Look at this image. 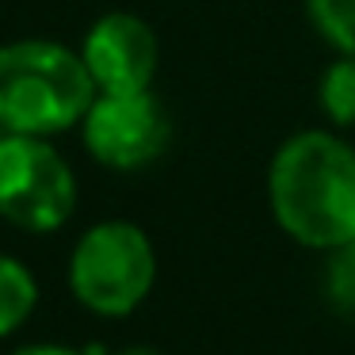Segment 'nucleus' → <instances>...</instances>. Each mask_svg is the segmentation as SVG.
I'll list each match as a JSON object with an SVG mask.
<instances>
[{
  "label": "nucleus",
  "mask_w": 355,
  "mask_h": 355,
  "mask_svg": "<svg viewBox=\"0 0 355 355\" xmlns=\"http://www.w3.org/2000/svg\"><path fill=\"white\" fill-rule=\"evenodd\" d=\"M268 202L279 230L332 252L355 237V149L329 130H298L275 149Z\"/></svg>",
  "instance_id": "nucleus-1"
},
{
  "label": "nucleus",
  "mask_w": 355,
  "mask_h": 355,
  "mask_svg": "<svg viewBox=\"0 0 355 355\" xmlns=\"http://www.w3.org/2000/svg\"><path fill=\"white\" fill-rule=\"evenodd\" d=\"M100 96L85 58L62 42L24 39L0 46V130L50 138L85 123Z\"/></svg>",
  "instance_id": "nucleus-2"
},
{
  "label": "nucleus",
  "mask_w": 355,
  "mask_h": 355,
  "mask_svg": "<svg viewBox=\"0 0 355 355\" xmlns=\"http://www.w3.org/2000/svg\"><path fill=\"white\" fill-rule=\"evenodd\" d=\"M157 279L153 241L134 222H100L69 256V286L85 309L126 317L149 298Z\"/></svg>",
  "instance_id": "nucleus-3"
},
{
  "label": "nucleus",
  "mask_w": 355,
  "mask_h": 355,
  "mask_svg": "<svg viewBox=\"0 0 355 355\" xmlns=\"http://www.w3.org/2000/svg\"><path fill=\"white\" fill-rule=\"evenodd\" d=\"M77 210V176L65 157L35 134L0 138V218L27 233L62 230Z\"/></svg>",
  "instance_id": "nucleus-4"
},
{
  "label": "nucleus",
  "mask_w": 355,
  "mask_h": 355,
  "mask_svg": "<svg viewBox=\"0 0 355 355\" xmlns=\"http://www.w3.org/2000/svg\"><path fill=\"white\" fill-rule=\"evenodd\" d=\"M85 146L103 168L134 172L153 164L172 141V123L153 88L100 92L85 115Z\"/></svg>",
  "instance_id": "nucleus-5"
},
{
  "label": "nucleus",
  "mask_w": 355,
  "mask_h": 355,
  "mask_svg": "<svg viewBox=\"0 0 355 355\" xmlns=\"http://www.w3.org/2000/svg\"><path fill=\"white\" fill-rule=\"evenodd\" d=\"M80 58L100 92H146L161 65V42L141 16L107 12L88 27Z\"/></svg>",
  "instance_id": "nucleus-6"
},
{
  "label": "nucleus",
  "mask_w": 355,
  "mask_h": 355,
  "mask_svg": "<svg viewBox=\"0 0 355 355\" xmlns=\"http://www.w3.org/2000/svg\"><path fill=\"white\" fill-rule=\"evenodd\" d=\"M39 302V283L19 260L0 252V340L12 336Z\"/></svg>",
  "instance_id": "nucleus-7"
},
{
  "label": "nucleus",
  "mask_w": 355,
  "mask_h": 355,
  "mask_svg": "<svg viewBox=\"0 0 355 355\" xmlns=\"http://www.w3.org/2000/svg\"><path fill=\"white\" fill-rule=\"evenodd\" d=\"M317 100H321V111L329 115V123L355 126V58L340 54L324 69L321 85H317Z\"/></svg>",
  "instance_id": "nucleus-8"
},
{
  "label": "nucleus",
  "mask_w": 355,
  "mask_h": 355,
  "mask_svg": "<svg viewBox=\"0 0 355 355\" xmlns=\"http://www.w3.org/2000/svg\"><path fill=\"white\" fill-rule=\"evenodd\" d=\"M306 16L336 54L355 58V0H306Z\"/></svg>",
  "instance_id": "nucleus-9"
},
{
  "label": "nucleus",
  "mask_w": 355,
  "mask_h": 355,
  "mask_svg": "<svg viewBox=\"0 0 355 355\" xmlns=\"http://www.w3.org/2000/svg\"><path fill=\"white\" fill-rule=\"evenodd\" d=\"M324 294L340 313L355 317V237L332 248L329 268H324Z\"/></svg>",
  "instance_id": "nucleus-10"
},
{
  "label": "nucleus",
  "mask_w": 355,
  "mask_h": 355,
  "mask_svg": "<svg viewBox=\"0 0 355 355\" xmlns=\"http://www.w3.org/2000/svg\"><path fill=\"white\" fill-rule=\"evenodd\" d=\"M12 355H88V352H77V347H62V344H27V347H16Z\"/></svg>",
  "instance_id": "nucleus-11"
},
{
  "label": "nucleus",
  "mask_w": 355,
  "mask_h": 355,
  "mask_svg": "<svg viewBox=\"0 0 355 355\" xmlns=\"http://www.w3.org/2000/svg\"><path fill=\"white\" fill-rule=\"evenodd\" d=\"M115 355H161V352H153V347H123V352H115Z\"/></svg>",
  "instance_id": "nucleus-12"
}]
</instances>
